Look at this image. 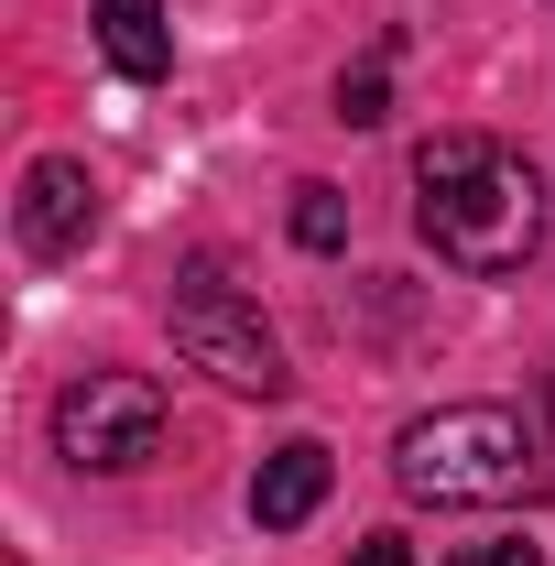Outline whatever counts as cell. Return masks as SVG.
I'll return each instance as SVG.
<instances>
[{"label": "cell", "mask_w": 555, "mask_h": 566, "mask_svg": "<svg viewBox=\"0 0 555 566\" xmlns=\"http://www.w3.org/2000/svg\"><path fill=\"white\" fill-rule=\"evenodd\" d=\"M294 240H305V251H338V240H348L338 186H294Z\"/></svg>", "instance_id": "obj_8"}, {"label": "cell", "mask_w": 555, "mask_h": 566, "mask_svg": "<svg viewBox=\"0 0 555 566\" xmlns=\"http://www.w3.org/2000/svg\"><path fill=\"white\" fill-rule=\"evenodd\" d=\"M392 480L415 501H447V512H490V501L534 491L545 458H534V424L512 403H436L392 436Z\"/></svg>", "instance_id": "obj_2"}, {"label": "cell", "mask_w": 555, "mask_h": 566, "mask_svg": "<svg viewBox=\"0 0 555 566\" xmlns=\"http://www.w3.org/2000/svg\"><path fill=\"white\" fill-rule=\"evenodd\" d=\"M327 480H338V458H327L316 436L273 447V458H262V480H251V523H262V534H294V523L327 501Z\"/></svg>", "instance_id": "obj_6"}, {"label": "cell", "mask_w": 555, "mask_h": 566, "mask_svg": "<svg viewBox=\"0 0 555 566\" xmlns=\"http://www.w3.org/2000/svg\"><path fill=\"white\" fill-rule=\"evenodd\" d=\"M447 566H545V545H458Z\"/></svg>", "instance_id": "obj_10"}, {"label": "cell", "mask_w": 555, "mask_h": 566, "mask_svg": "<svg viewBox=\"0 0 555 566\" xmlns=\"http://www.w3.org/2000/svg\"><path fill=\"white\" fill-rule=\"evenodd\" d=\"M55 447L76 469H142L164 447V381L153 370H87L55 392Z\"/></svg>", "instance_id": "obj_4"}, {"label": "cell", "mask_w": 555, "mask_h": 566, "mask_svg": "<svg viewBox=\"0 0 555 566\" xmlns=\"http://www.w3.org/2000/svg\"><path fill=\"white\" fill-rule=\"evenodd\" d=\"M175 349L197 359V370H218L229 392H262V403L294 381V370H283V338L262 327V305L218 273V262H197V273L175 283Z\"/></svg>", "instance_id": "obj_3"}, {"label": "cell", "mask_w": 555, "mask_h": 566, "mask_svg": "<svg viewBox=\"0 0 555 566\" xmlns=\"http://www.w3.org/2000/svg\"><path fill=\"white\" fill-rule=\"evenodd\" d=\"M22 251H44V262H66V251H87L98 240V175L87 164H66V153H44L33 175H22Z\"/></svg>", "instance_id": "obj_5"}, {"label": "cell", "mask_w": 555, "mask_h": 566, "mask_svg": "<svg viewBox=\"0 0 555 566\" xmlns=\"http://www.w3.org/2000/svg\"><path fill=\"white\" fill-rule=\"evenodd\" d=\"M381 109H392V55H359L338 76V120H381Z\"/></svg>", "instance_id": "obj_9"}, {"label": "cell", "mask_w": 555, "mask_h": 566, "mask_svg": "<svg viewBox=\"0 0 555 566\" xmlns=\"http://www.w3.org/2000/svg\"><path fill=\"white\" fill-rule=\"evenodd\" d=\"M415 229L458 273H523L534 240H545V186L490 132H436L415 153Z\"/></svg>", "instance_id": "obj_1"}, {"label": "cell", "mask_w": 555, "mask_h": 566, "mask_svg": "<svg viewBox=\"0 0 555 566\" xmlns=\"http://www.w3.org/2000/svg\"><path fill=\"white\" fill-rule=\"evenodd\" d=\"M98 55L121 76H175V22H164V0H98Z\"/></svg>", "instance_id": "obj_7"}, {"label": "cell", "mask_w": 555, "mask_h": 566, "mask_svg": "<svg viewBox=\"0 0 555 566\" xmlns=\"http://www.w3.org/2000/svg\"><path fill=\"white\" fill-rule=\"evenodd\" d=\"M348 566H415V545H404V534H370V545H359Z\"/></svg>", "instance_id": "obj_11"}]
</instances>
